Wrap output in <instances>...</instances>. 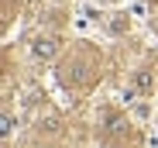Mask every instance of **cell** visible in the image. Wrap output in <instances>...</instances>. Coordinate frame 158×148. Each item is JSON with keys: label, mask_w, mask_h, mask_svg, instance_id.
I'll use <instances>...</instances> for the list:
<instances>
[{"label": "cell", "mask_w": 158, "mask_h": 148, "mask_svg": "<svg viewBox=\"0 0 158 148\" xmlns=\"http://www.w3.org/2000/svg\"><path fill=\"white\" fill-rule=\"evenodd\" d=\"M31 52H35V59H52L59 52V38L55 35H38L35 45H31Z\"/></svg>", "instance_id": "cell-1"}, {"label": "cell", "mask_w": 158, "mask_h": 148, "mask_svg": "<svg viewBox=\"0 0 158 148\" xmlns=\"http://www.w3.org/2000/svg\"><path fill=\"white\" fill-rule=\"evenodd\" d=\"M131 90H134V93H148V90H151V72L141 69L138 76H134V83H131Z\"/></svg>", "instance_id": "cell-2"}]
</instances>
